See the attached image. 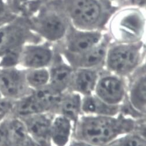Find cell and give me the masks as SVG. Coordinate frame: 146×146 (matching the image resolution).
<instances>
[{
	"instance_id": "cell-1",
	"label": "cell",
	"mask_w": 146,
	"mask_h": 146,
	"mask_svg": "<svg viewBox=\"0 0 146 146\" xmlns=\"http://www.w3.org/2000/svg\"><path fill=\"white\" fill-rule=\"evenodd\" d=\"M140 120L121 114L115 117L82 114L74 125L72 138L94 146H107L122 136L135 132Z\"/></svg>"
},
{
	"instance_id": "cell-2",
	"label": "cell",
	"mask_w": 146,
	"mask_h": 146,
	"mask_svg": "<svg viewBox=\"0 0 146 146\" xmlns=\"http://www.w3.org/2000/svg\"><path fill=\"white\" fill-rule=\"evenodd\" d=\"M70 24L84 30L104 31L118 7L110 0H52Z\"/></svg>"
},
{
	"instance_id": "cell-3",
	"label": "cell",
	"mask_w": 146,
	"mask_h": 146,
	"mask_svg": "<svg viewBox=\"0 0 146 146\" xmlns=\"http://www.w3.org/2000/svg\"><path fill=\"white\" fill-rule=\"evenodd\" d=\"M111 41L122 43L144 42L145 17L144 9L128 5L118 8L107 25Z\"/></svg>"
},
{
	"instance_id": "cell-4",
	"label": "cell",
	"mask_w": 146,
	"mask_h": 146,
	"mask_svg": "<svg viewBox=\"0 0 146 146\" xmlns=\"http://www.w3.org/2000/svg\"><path fill=\"white\" fill-rule=\"evenodd\" d=\"M26 16L32 30L42 41L53 45L62 41L70 25L63 12L50 2L41 4Z\"/></svg>"
},
{
	"instance_id": "cell-5",
	"label": "cell",
	"mask_w": 146,
	"mask_h": 146,
	"mask_svg": "<svg viewBox=\"0 0 146 146\" xmlns=\"http://www.w3.org/2000/svg\"><path fill=\"white\" fill-rule=\"evenodd\" d=\"M144 42L110 44L104 68L114 74L127 78L145 63Z\"/></svg>"
},
{
	"instance_id": "cell-6",
	"label": "cell",
	"mask_w": 146,
	"mask_h": 146,
	"mask_svg": "<svg viewBox=\"0 0 146 146\" xmlns=\"http://www.w3.org/2000/svg\"><path fill=\"white\" fill-rule=\"evenodd\" d=\"M42 41L32 30L29 17L20 13L0 26V58L8 53L21 51L26 44Z\"/></svg>"
},
{
	"instance_id": "cell-7",
	"label": "cell",
	"mask_w": 146,
	"mask_h": 146,
	"mask_svg": "<svg viewBox=\"0 0 146 146\" xmlns=\"http://www.w3.org/2000/svg\"><path fill=\"white\" fill-rule=\"evenodd\" d=\"M104 34V31L84 30L70 24L64 38L54 46L58 51L80 53L99 44L103 39Z\"/></svg>"
},
{
	"instance_id": "cell-8",
	"label": "cell",
	"mask_w": 146,
	"mask_h": 146,
	"mask_svg": "<svg viewBox=\"0 0 146 146\" xmlns=\"http://www.w3.org/2000/svg\"><path fill=\"white\" fill-rule=\"evenodd\" d=\"M94 94L110 104L120 106L126 99V78L103 68L101 71Z\"/></svg>"
},
{
	"instance_id": "cell-9",
	"label": "cell",
	"mask_w": 146,
	"mask_h": 146,
	"mask_svg": "<svg viewBox=\"0 0 146 146\" xmlns=\"http://www.w3.org/2000/svg\"><path fill=\"white\" fill-rule=\"evenodd\" d=\"M111 42L110 36L107 33H105L103 39L99 44L84 52L70 53L57 51L74 69H102L104 68L107 49Z\"/></svg>"
},
{
	"instance_id": "cell-10",
	"label": "cell",
	"mask_w": 146,
	"mask_h": 146,
	"mask_svg": "<svg viewBox=\"0 0 146 146\" xmlns=\"http://www.w3.org/2000/svg\"><path fill=\"white\" fill-rule=\"evenodd\" d=\"M56 53L54 45L48 42L28 43L22 48L19 66L23 69L49 68Z\"/></svg>"
},
{
	"instance_id": "cell-11",
	"label": "cell",
	"mask_w": 146,
	"mask_h": 146,
	"mask_svg": "<svg viewBox=\"0 0 146 146\" xmlns=\"http://www.w3.org/2000/svg\"><path fill=\"white\" fill-rule=\"evenodd\" d=\"M32 91L27 84L25 69L0 67V93L3 98L16 101Z\"/></svg>"
},
{
	"instance_id": "cell-12",
	"label": "cell",
	"mask_w": 146,
	"mask_h": 146,
	"mask_svg": "<svg viewBox=\"0 0 146 146\" xmlns=\"http://www.w3.org/2000/svg\"><path fill=\"white\" fill-rule=\"evenodd\" d=\"M126 99L140 114L146 116V71L143 63L126 78Z\"/></svg>"
},
{
	"instance_id": "cell-13",
	"label": "cell",
	"mask_w": 146,
	"mask_h": 146,
	"mask_svg": "<svg viewBox=\"0 0 146 146\" xmlns=\"http://www.w3.org/2000/svg\"><path fill=\"white\" fill-rule=\"evenodd\" d=\"M54 115L45 113L21 118L26 125L30 137L37 146H52L50 129Z\"/></svg>"
},
{
	"instance_id": "cell-14",
	"label": "cell",
	"mask_w": 146,
	"mask_h": 146,
	"mask_svg": "<svg viewBox=\"0 0 146 146\" xmlns=\"http://www.w3.org/2000/svg\"><path fill=\"white\" fill-rule=\"evenodd\" d=\"M56 51L55 58L48 68L49 85L58 92L63 93L68 89L74 69L64 59L56 50Z\"/></svg>"
},
{
	"instance_id": "cell-15",
	"label": "cell",
	"mask_w": 146,
	"mask_h": 146,
	"mask_svg": "<svg viewBox=\"0 0 146 146\" xmlns=\"http://www.w3.org/2000/svg\"><path fill=\"white\" fill-rule=\"evenodd\" d=\"M103 69H74L68 90L77 93L82 96L94 94Z\"/></svg>"
},
{
	"instance_id": "cell-16",
	"label": "cell",
	"mask_w": 146,
	"mask_h": 146,
	"mask_svg": "<svg viewBox=\"0 0 146 146\" xmlns=\"http://www.w3.org/2000/svg\"><path fill=\"white\" fill-rule=\"evenodd\" d=\"M74 124L67 118L56 114L53 117L50 129L52 146H67L72 138Z\"/></svg>"
},
{
	"instance_id": "cell-17",
	"label": "cell",
	"mask_w": 146,
	"mask_h": 146,
	"mask_svg": "<svg viewBox=\"0 0 146 146\" xmlns=\"http://www.w3.org/2000/svg\"><path fill=\"white\" fill-rule=\"evenodd\" d=\"M121 105L110 104L95 94L82 96V114L94 116L115 117L120 114Z\"/></svg>"
},
{
	"instance_id": "cell-18",
	"label": "cell",
	"mask_w": 146,
	"mask_h": 146,
	"mask_svg": "<svg viewBox=\"0 0 146 146\" xmlns=\"http://www.w3.org/2000/svg\"><path fill=\"white\" fill-rule=\"evenodd\" d=\"M82 98L80 94L70 90L63 92L56 114L67 118L74 125L82 115Z\"/></svg>"
},
{
	"instance_id": "cell-19",
	"label": "cell",
	"mask_w": 146,
	"mask_h": 146,
	"mask_svg": "<svg viewBox=\"0 0 146 146\" xmlns=\"http://www.w3.org/2000/svg\"><path fill=\"white\" fill-rule=\"evenodd\" d=\"M5 119L8 130L9 146L35 143L30 137L26 125L22 119L12 115L6 117Z\"/></svg>"
},
{
	"instance_id": "cell-20",
	"label": "cell",
	"mask_w": 146,
	"mask_h": 146,
	"mask_svg": "<svg viewBox=\"0 0 146 146\" xmlns=\"http://www.w3.org/2000/svg\"><path fill=\"white\" fill-rule=\"evenodd\" d=\"M40 113L45 112L33 91L30 94L14 102L12 115L22 118Z\"/></svg>"
},
{
	"instance_id": "cell-21",
	"label": "cell",
	"mask_w": 146,
	"mask_h": 146,
	"mask_svg": "<svg viewBox=\"0 0 146 146\" xmlns=\"http://www.w3.org/2000/svg\"><path fill=\"white\" fill-rule=\"evenodd\" d=\"M45 113L55 115L63 93L54 89L49 85L44 88L33 90Z\"/></svg>"
},
{
	"instance_id": "cell-22",
	"label": "cell",
	"mask_w": 146,
	"mask_h": 146,
	"mask_svg": "<svg viewBox=\"0 0 146 146\" xmlns=\"http://www.w3.org/2000/svg\"><path fill=\"white\" fill-rule=\"evenodd\" d=\"M25 72L27 84L32 90L44 88L49 84L48 68L25 69Z\"/></svg>"
},
{
	"instance_id": "cell-23",
	"label": "cell",
	"mask_w": 146,
	"mask_h": 146,
	"mask_svg": "<svg viewBox=\"0 0 146 146\" xmlns=\"http://www.w3.org/2000/svg\"><path fill=\"white\" fill-rule=\"evenodd\" d=\"M117 141L121 146H146L145 137L136 132L125 135Z\"/></svg>"
},
{
	"instance_id": "cell-24",
	"label": "cell",
	"mask_w": 146,
	"mask_h": 146,
	"mask_svg": "<svg viewBox=\"0 0 146 146\" xmlns=\"http://www.w3.org/2000/svg\"><path fill=\"white\" fill-rule=\"evenodd\" d=\"M17 15L11 8L7 0H0V26L12 20Z\"/></svg>"
},
{
	"instance_id": "cell-25",
	"label": "cell",
	"mask_w": 146,
	"mask_h": 146,
	"mask_svg": "<svg viewBox=\"0 0 146 146\" xmlns=\"http://www.w3.org/2000/svg\"><path fill=\"white\" fill-rule=\"evenodd\" d=\"M50 1H52V0H31L24 5L23 8V11L26 13L30 14L41 4Z\"/></svg>"
},
{
	"instance_id": "cell-26",
	"label": "cell",
	"mask_w": 146,
	"mask_h": 146,
	"mask_svg": "<svg viewBox=\"0 0 146 146\" xmlns=\"http://www.w3.org/2000/svg\"><path fill=\"white\" fill-rule=\"evenodd\" d=\"M30 1L31 0H7L11 8L14 12L17 14L21 13L22 7Z\"/></svg>"
},
{
	"instance_id": "cell-27",
	"label": "cell",
	"mask_w": 146,
	"mask_h": 146,
	"mask_svg": "<svg viewBox=\"0 0 146 146\" xmlns=\"http://www.w3.org/2000/svg\"><path fill=\"white\" fill-rule=\"evenodd\" d=\"M67 146H94L84 141L72 138Z\"/></svg>"
},
{
	"instance_id": "cell-28",
	"label": "cell",
	"mask_w": 146,
	"mask_h": 146,
	"mask_svg": "<svg viewBox=\"0 0 146 146\" xmlns=\"http://www.w3.org/2000/svg\"><path fill=\"white\" fill-rule=\"evenodd\" d=\"M10 146H37L35 143H29L24 144H18V145H13Z\"/></svg>"
},
{
	"instance_id": "cell-29",
	"label": "cell",
	"mask_w": 146,
	"mask_h": 146,
	"mask_svg": "<svg viewBox=\"0 0 146 146\" xmlns=\"http://www.w3.org/2000/svg\"><path fill=\"white\" fill-rule=\"evenodd\" d=\"M107 146H121L119 145V144L118 143V141H117V140L115 141H114V142H113L112 143L110 144L109 145H108Z\"/></svg>"
},
{
	"instance_id": "cell-30",
	"label": "cell",
	"mask_w": 146,
	"mask_h": 146,
	"mask_svg": "<svg viewBox=\"0 0 146 146\" xmlns=\"http://www.w3.org/2000/svg\"><path fill=\"white\" fill-rule=\"evenodd\" d=\"M110 1H111V2L114 3V1H119V0H110ZM122 1H123V0H122ZM128 1H130V0H128Z\"/></svg>"
},
{
	"instance_id": "cell-31",
	"label": "cell",
	"mask_w": 146,
	"mask_h": 146,
	"mask_svg": "<svg viewBox=\"0 0 146 146\" xmlns=\"http://www.w3.org/2000/svg\"><path fill=\"white\" fill-rule=\"evenodd\" d=\"M3 98V96H2L1 94V93H0V99H1V98Z\"/></svg>"
}]
</instances>
